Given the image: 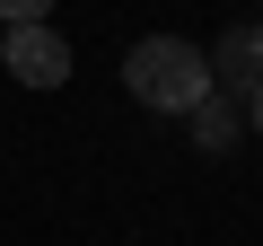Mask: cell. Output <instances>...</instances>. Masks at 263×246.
Wrapping results in <instances>:
<instances>
[{
    "mask_svg": "<svg viewBox=\"0 0 263 246\" xmlns=\"http://www.w3.org/2000/svg\"><path fill=\"white\" fill-rule=\"evenodd\" d=\"M228 106H237V97H202V106H193V141H202V150H228V132H237Z\"/></svg>",
    "mask_w": 263,
    "mask_h": 246,
    "instance_id": "277c9868",
    "label": "cell"
},
{
    "mask_svg": "<svg viewBox=\"0 0 263 246\" xmlns=\"http://www.w3.org/2000/svg\"><path fill=\"white\" fill-rule=\"evenodd\" d=\"M0 62H9L18 88H62L70 79V44L53 27H9V36H0Z\"/></svg>",
    "mask_w": 263,
    "mask_h": 246,
    "instance_id": "7a4b0ae2",
    "label": "cell"
},
{
    "mask_svg": "<svg viewBox=\"0 0 263 246\" xmlns=\"http://www.w3.org/2000/svg\"><path fill=\"white\" fill-rule=\"evenodd\" d=\"M246 36H254V53H263V18H254V27H246Z\"/></svg>",
    "mask_w": 263,
    "mask_h": 246,
    "instance_id": "52a82bcc",
    "label": "cell"
},
{
    "mask_svg": "<svg viewBox=\"0 0 263 246\" xmlns=\"http://www.w3.org/2000/svg\"><path fill=\"white\" fill-rule=\"evenodd\" d=\"M123 88L132 106H158V114H193L211 97V53L184 44V36H141L123 53Z\"/></svg>",
    "mask_w": 263,
    "mask_h": 246,
    "instance_id": "6da1fadb",
    "label": "cell"
},
{
    "mask_svg": "<svg viewBox=\"0 0 263 246\" xmlns=\"http://www.w3.org/2000/svg\"><path fill=\"white\" fill-rule=\"evenodd\" d=\"M246 114H254V132H263V79H254V97H246Z\"/></svg>",
    "mask_w": 263,
    "mask_h": 246,
    "instance_id": "8992f818",
    "label": "cell"
},
{
    "mask_svg": "<svg viewBox=\"0 0 263 246\" xmlns=\"http://www.w3.org/2000/svg\"><path fill=\"white\" fill-rule=\"evenodd\" d=\"M53 0H0V27H44Z\"/></svg>",
    "mask_w": 263,
    "mask_h": 246,
    "instance_id": "5b68a950",
    "label": "cell"
},
{
    "mask_svg": "<svg viewBox=\"0 0 263 246\" xmlns=\"http://www.w3.org/2000/svg\"><path fill=\"white\" fill-rule=\"evenodd\" d=\"M211 79H228V88H237V106L254 97V79H263V53H254V36H246V27H228V36L211 44Z\"/></svg>",
    "mask_w": 263,
    "mask_h": 246,
    "instance_id": "3957f363",
    "label": "cell"
}]
</instances>
